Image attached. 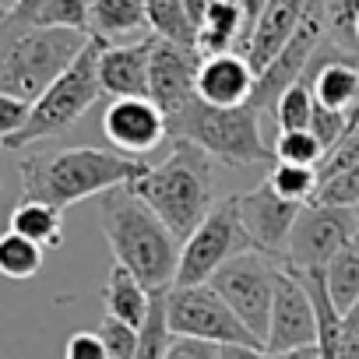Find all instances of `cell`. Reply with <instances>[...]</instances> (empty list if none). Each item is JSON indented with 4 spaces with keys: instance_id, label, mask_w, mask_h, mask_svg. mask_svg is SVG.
Instances as JSON below:
<instances>
[{
    "instance_id": "obj_7",
    "label": "cell",
    "mask_w": 359,
    "mask_h": 359,
    "mask_svg": "<svg viewBox=\"0 0 359 359\" xmlns=\"http://www.w3.org/2000/svg\"><path fill=\"white\" fill-rule=\"evenodd\" d=\"M165 320L180 338L212 341L219 348H264L212 285H172L165 296Z\"/></svg>"
},
{
    "instance_id": "obj_17",
    "label": "cell",
    "mask_w": 359,
    "mask_h": 359,
    "mask_svg": "<svg viewBox=\"0 0 359 359\" xmlns=\"http://www.w3.org/2000/svg\"><path fill=\"white\" fill-rule=\"evenodd\" d=\"M310 4H313V0H268V8L261 11V18H257V25H254L247 46L240 50L257 74H261V71L285 50V43L296 36V29L303 25Z\"/></svg>"
},
{
    "instance_id": "obj_1",
    "label": "cell",
    "mask_w": 359,
    "mask_h": 359,
    "mask_svg": "<svg viewBox=\"0 0 359 359\" xmlns=\"http://www.w3.org/2000/svg\"><path fill=\"white\" fill-rule=\"evenodd\" d=\"M151 162L130 158L109 148H57L32 151L18 162L22 172V201H43L60 212L85 198H102L113 187L134 184L148 172Z\"/></svg>"
},
{
    "instance_id": "obj_8",
    "label": "cell",
    "mask_w": 359,
    "mask_h": 359,
    "mask_svg": "<svg viewBox=\"0 0 359 359\" xmlns=\"http://www.w3.org/2000/svg\"><path fill=\"white\" fill-rule=\"evenodd\" d=\"M275 275H278V261H271V257H264L257 250H243V254L229 257L215 271V278L208 282L233 306V313L247 324V331L261 345L268 341V327H271Z\"/></svg>"
},
{
    "instance_id": "obj_19",
    "label": "cell",
    "mask_w": 359,
    "mask_h": 359,
    "mask_svg": "<svg viewBox=\"0 0 359 359\" xmlns=\"http://www.w3.org/2000/svg\"><path fill=\"white\" fill-rule=\"evenodd\" d=\"M250 25L236 0H219L198 25V53L201 57H219V53H240L247 46Z\"/></svg>"
},
{
    "instance_id": "obj_5",
    "label": "cell",
    "mask_w": 359,
    "mask_h": 359,
    "mask_svg": "<svg viewBox=\"0 0 359 359\" xmlns=\"http://www.w3.org/2000/svg\"><path fill=\"white\" fill-rule=\"evenodd\" d=\"M261 109L240 106V109H219L201 99H194L187 109L165 120L169 141L184 137L205 148L215 162L229 165H275V151L261 137Z\"/></svg>"
},
{
    "instance_id": "obj_23",
    "label": "cell",
    "mask_w": 359,
    "mask_h": 359,
    "mask_svg": "<svg viewBox=\"0 0 359 359\" xmlns=\"http://www.w3.org/2000/svg\"><path fill=\"white\" fill-rule=\"evenodd\" d=\"M148 29L155 39L198 50V29L187 15V0H148Z\"/></svg>"
},
{
    "instance_id": "obj_33",
    "label": "cell",
    "mask_w": 359,
    "mask_h": 359,
    "mask_svg": "<svg viewBox=\"0 0 359 359\" xmlns=\"http://www.w3.org/2000/svg\"><path fill=\"white\" fill-rule=\"evenodd\" d=\"M165 359H222V348L212 345V341H198V338H180V334H172V338H169V348H165Z\"/></svg>"
},
{
    "instance_id": "obj_35",
    "label": "cell",
    "mask_w": 359,
    "mask_h": 359,
    "mask_svg": "<svg viewBox=\"0 0 359 359\" xmlns=\"http://www.w3.org/2000/svg\"><path fill=\"white\" fill-rule=\"evenodd\" d=\"M338 359H359V303L345 313L341 341H338Z\"/></svg>"
},
{
    "instance_id": "obj_26",
    "label": "cell",
    "mask_w": 359,
    "mask_h": 359,
    "mask_svg": "<svg viewBox=\"0 0 359 359\" xmlns=\"http://www.w3.org/2000/svg\"><path fill=\"white\" fill-rule=\"evenodd\" d=\"M320 8H324V25H327V43L359 60V43H355L359 0H320Z\"/></svg>"
},
{
    "instance_id": "obj_40",
    "label": "cell",
    "mask_w": 359,
    "mask_h": 359,
    "mask_svg": "<svg viewBox=\"0 0 359 359\" xmlns=\"http://www.w3.org/2000/svg\"><path fill=\"white\" fill-rule=\"evenodd\" d=\"M355 43H359V22H355Z\"/></svg>"
},
{
    "instance_id": "obj_6",
    "label": "cell",
    "mask_w": 359,
    "mask_h": 359,
    "mask_svg": "<svg viewBox=\"0 0 359 359\" xmlns=\"http://www.w3.org/2000/svg\"><path fill=\"white\" fill-rule=\"evenodd\" d=\"M99 53H102V43L99 39H88V46L81 50V57L32 102L25 127L11 141H4V148H29L36 141H46V137H57V134L71 130L99 102V95H102V85H99Z\"/></svg>"
},
{
    "instance_id": "obj_25",
    "label": "cell",
    "mask_w": 359,
    "mask_h": 359,
    "mask_svg": "<svg viewBox=\"0 0 359 359\" xmlns=\"http://www.w3.org/2000/svg\"><path fill=\"white\" fill-rule=\"evenodd\" d=\"M264 180L275 187V194H278V198L296 201V205L313 201V198H317V191H320V176H317V169H313V165L275 162V165H271V172H268Z\"/></svg>"
},
{
    "instance_id": "obj_37",
    "label": "cell",
    "mask_w": 359,
    "mask_h": 359,
    "mask_svg": "<svg viewBox=\"0 0 359 359\" xmlns=\"http://www.w3.org/2000/svg\"><path fill=\"white\" fill-rule=\"evenodd\" d=\"M219 4V0H187V15H191V22H194V29L205 22V15L212 11Z\"/></svg>"
},
{
    "instance_id": "obj_20",
    "label": "cell",
    "mask_w": 359,
    "mask_h": 359,
    "mask_svg": "<svg viewBox=\"0 0 359 359\" xmlns=\"http://www.w3.org/2000/svg\"><path fill=\"white\" fill-rule=\"evenodd\" d=\"M8 229L39 243L43 250H60L64 247V212L43 201H18L8 215Z\"/></svg>"
},
{
    "instance_id": "obj_27",
    "label": "cell",
    "mask_w": 359,
    "mask_h": 359,
    "mask_svg": "<svg viewBox=\"0 0 359 359\" xmlns=\"http://www.w3.org/2000/svg\"><path fill=\"white\" fill-rule=\"evenodd\" d=\"M32 25L39 29H67L85 32L92 25V0H43L39 11L32 15Z\"/></svg>"
},
{
    "instance_id": "obj_9",
    "label": "cell",
    "mask_w": 359,
    "mask_h": 359,
    "mask_svg": "<svg viewBox=\"0 0 359 359\" xmlns=\"http://www.w3.org/2000/svg\"><path fill=\"white\" fill-rule=\"evenodd\" d=\"M254 250L243 222H240V201L236 198H222L215 201V208L208 212V219L198 226V233L180 247V268H176V285H208L215 278V271L243 254Z\"/></svg>"
},
{
    "instance_id": "obj_4",
    "label": "cell",
    "mask_w": 359,
    "mask_h": 359,
    "mask_svg": "<svg viewBox=\"0 0 359 359\" xmlns=\"http://www.w3.org/2000/svg\"><path fill=\"white\" fill-rule=\"evenodd\" d=\"M92 36L67 29H18L0 36V92L36 102L88 46Z\"/></svg>"
},
{
    "instance_id": "obj_16",
    "label": "cell",
    "mask_w": 359,
    "mask_h": 359,
    "mask_svg": "<svg viewBox=\"0 0 359 359\" xmlns=\"http://www.w3.org/2000/svg\"><path fill=\"white\" fill-rule=\"evenodd\" d=\"M155 36L123 46H102L99 53V85L109 99H148Z\"/></svg>"
},
{
    "instance_id": "obj_2",
    "label": "cell",
    "mask_w": 359,
    "mask_h": 359,
    "mask_svg": "<svg viewBox=\"0 0 359 359\" xmlns=\"http://www.w3.org/2000/svg\"><path fill=\"white\" fill-rule=\"evenodd\" d=\"M99 226L113 250V261L127 268L148 296L169 292L176 285L180 243L165 222L130 191V184L113 187L99 198Z\"/></svg>"
},
{
    "instance_id": "obj_34",
    "label": "cell",
    "mask_w": 359,
    "mask_h": 359,
    "mask_svg": "<svg viewBox=\"0 0 359 359\" xmlns=\"http://www.w3.org/2000/svg\"><path fill=\"white\" fill-rule=\"evenodd\" d=\"M64 359H109V352L95 331H74L64 345Z\"/></svg>"
},
{
    "instance_id": "obj_32",
    "label": "cell",
    "mask_w": 359,
    "mask_h": 359,
    "mask_svg": "<svg viewBox=\"0 0 359 359\" xmlns=\"http://www.w3.org/2000/svg\"><path fill=\"white\" fill-rule=\"evenodd\" d=\"M29 109H32L29 102H22V99H15L8 92H0V148H4V141H11L25 127Z\"/></svg>"
},
{
    "instance_id": "obj_42",
    "label": "cell",
    "mask_w": 359,
    "mask_h": 359,
    "mask_svg": "<svg viewBox=\"0 0 359 359\" xmlns=\"http://www.w3.org/2000/svg\"><path fill=\"white\" fill-rule=\"evenodd\" d=\"M0 151H4V148H0Z\"/></svg>"
},
{
    "instance_id": "obj_22",
    "label": "cell",
    "mask_w": 359,
    "mask_h": 359,
    "mask_svg": "<svg viewBox=\"0 0 359 359\" xmlns=\"http://www.w3.org/2000/svg\"><path fill=\"white\" fill-rule=\"evenodd\" d=\"M324 278H327L334 306L348 313L359 303V233L334 254V261L324 268Z\"/></svg>"
},
{
    "instance_id": "obj_15",
    "label": "cell",
    "mask_w": 359,
    "mask_h": 359,
    "mask_svg": "<svg viewBox=\"0 0 359 359\" xmlns=\"http://www.w3.org/2000/svg\"><path fill=\"white\" fill-rule=\"evenodd\" d=\"M257 88V71L243 53H219L205 57L198 71V99L219 109H240L250 106Z\"/></svg>"
},
{
    "instance_id": "obj_21",
    "label": "cell",
    "mask_w": 359,
    "mask_h": 359,
    "mask_svg": "<svg viewBox=\"0 0 359 359\" xmlns=\"http://www.w3.org/2000/svg\"><path fill=\"white\" fill-rule=\"evenodd\" d=\"M102 303H106V313L109 317H116V320H123V324H130V327H144V320H148V310H151V296L141 289V282L127 271V268H120V264H113V271H109V278H106V285H102Z\"/></svg>"
},
{
    "instance_id": "obj_24",
    "label": "cell",
    "mask_w": 359,
    "mask_h": 359,
    "mask_svg": "<svg viewBox=\"0 0 359 359\" xmlns=\"http://www.w3.org/2000/svg\"><path fill=\"white\" fill-rule=\"evenodd\" d=\"M43 247L18 236V233H0V275L4 278H15V282H25V278H36L43 271Z\"/></svg>"
},
{
    "instance_id": "obj_28",
    "label": "cell",
    "mask_w": 359,
    "mask_h": 359,
    "mask_svg": "<svg viewBox=\"0 0 359 359\" xmlns=\"http://www.w3.org/2000/svg\"><path fill=\"white\" fill-rule=\"evenodd\" d=\"M275 116V127L278 130H310V120H313V92L306 81L292 85L271 109Z\"/></svg>"
},
{
    "instance_id": "obj_30",
    "label": "cell",
    "mask_w": 359,
    "mask_h": 359,
    "mask_svg": "<svg viewBox=\"0 0 359 359\" xmlns=\"http://www.w3.org/2000/svg\"><path fill=\"white\" fill-rule=\"evenodd\" d=\"M95 334L102 338L109 359H134L137 355V341H141V331L137 327H130V324H123V320H116V317L106 313Z\"/></svg>"
},
{
    "instance_id": "obj_14",
    "label": "cell",
    "mask_w": 359,
    "mask_h": 359,
    "mask_svg": "<svg viewBox=\"0 0 359 359\" xmlns=\"http://www.w3.org/2000/svg\"><path fill=\"white\" fill-rule=\"evenodd\" d=\"M102 134L109 137L113 151L141 158L169 141L165 113L151 99H113L102 113Z\"/></svg>"
},
{
    "instance_id": "obj_41",
    "label": "cell",
    "mask_w": 359,
    "mask_h": 359,
    "mask_svg": "<svg viewBox=\"0 0 359 359\" xmlns=\"http://www.w3.org/2000/svg\"><path fill=\"white\" fill-rule=\"evenodd\" d=\"M355 222H359V205H355Z\"/></svg>"
},
{
    "instance_id": "obj_3",
    "label": "cell",
    "mask_w": 359,
    "mask_h": 359,
    "mask_svg": "<svg viewBox=\"0 0 359 359\" xmlns=\"http://www.w3.org/2000/svg\"><path fill=\"white\" fill-rule=\"evenodd\" d=\"M169 144V155L158 165H148V172L134 180L130 191L184 247L215 208V158L184 137H172Z\"/></svg>"
},
{
    "instance_id": "obj_31",
    "label": "cell",
    "mask_w": 359,
    "mask_h": 359,
    "mask_svg": "<svg viewBox=\"0 0 359 359\" xmlns=\"http://www.w3.org/2000/svg\"><path fill=\"white\" fill-rule=\"evenodd\" d=\"M313 201H320V205H341V208H355V205H359V162H355V165H348V169H341L338 176L324 180Z\"/></svg>"
},
{
    "instance_id": "obj_12",
    "label": "cell",
    "mask_w": 359,
    "mask_h": 359,
    "mask_svg": "<svg viewBox=\"0 0 359 359\" xmlns=\"http://www.w3.org/2000/svg\"><path fill=\"white\" fill-rule=\"evenodd\" d=\"M201 53L194 46H180L155 39L151 46V74H148V99L169 116L187 109L198 99V71H201Z\"/></svg>"
},
{
    "instance_id": "obj_13",
    "label": "cell",
    "mask_w": 359,
    "mask_h": 359,
    "mask_svg": "<svg viewBox=\"0 0 359 359\" xmlns=\"http://www.w3.org/2000/svg\"><path fill=\"white\" fill-rule=\"evenodd\" d=\"M317 341V317H313V303L303 289V282L296 278V271L289 264L278 268L275 275V303H271V327H268V341L264 352H289L299 345H313Z\"/></svg>"
},
{
    "instance_id": "obj_39",
    "label": "cell",
    "mask_w": 359,
    "mask_h": 359,
    "mask_svg": "<svg viewBox=\"0 0 359 359\" xmlns=\"http://www.w3.org/2000/svg\"><path fill=\"white\" fill-rule=\"evenodd\" d=\"M15 4H18V0H0V36H4V29H8V18H11Z\"/></svg>"
},
{
    "instance_id": "obj_11",
    "label": "cell",
    "mask_w": 359,
    "mask_h": 359,
    "mask_svg": "<svg viewBox=\"0 0 359 359\" xmlns=\"http://www.w3.org/2000/svg\"><path fill=\"white\" fill-rule=\"evenodd\" d=\"M236 201H240V222H243L250 247L271 261H285L289 236H292V226H296L303 205L278 198L268 180H261L247 194H236Z\"/></svg>"
},
{
    "instance_id": "obj_29",
    "label": "cell",
    "mask_w": 359,
    "mask_h": 359,
    "mask_svg": "<svg viewBox=\"0 0 359 359\" xmlns=\"http://www.w3.org/2000/svg\"><path fill=\"white\" fill-rule=\"evenodd\" d=\"M271 151H275V162L313 165V169H320V162H324V155H327L310 130H278Z\"/></svg>"
},
{
    "instance_id": "obj_10",
    "label": "cell",
    "mask_w": 359,
    "mask_h": 359,
    "mask_svg": "<svg viewBox=\"0 0 359 359\" xmlns=\"http://www.w3.org/2000/svg\"><path fill=\"white\" fill-rule=\"evenodd\" d=\"M355 233H359L355 208L306 201L299 219H296V226H292L285 264H292V268H327L334 261V254Z\"/></svg>"
},
{
    "instance_id": "obj_18",
    "label": "cell",
    "mask_w": 359,
    "mask_h": 359,
    "mask_svg": "<svg viewBox=\"0 0 359 359\" xmlns=\"http://www.w3.org/2000/svg\"><path fill=\"white\" fill-rule=\"evenodd\" d=\"M88 36L102 46L141 43L151 36L148 29V0H92Z\"/></svg>"
},
{
    "instance_id": "obj_38",
    "label": "cell",
    "mask_w": 359,
    "mask_h": 359,
    "mask_svg": "<svg viewBox=\"0 0 359 359\" xmlns=\"http://www.w3.org/2000/svg\"><path fill=\"white\" fill-rule=\"evenodd\" d=\"M222 359H268V352L264 348H236V345H229V348H222Z\"/></svg>"
},
{
    "instance_id": "obj_36",
    "label": "cell",
    "mask_w": 359,
    "mask_h": 359,
    "mask_svg": "<svg viewBox=\"0 0 359 359\" xmlns=\"http://www.w3.org/2000/svg\"><path fill=\"white\" fill-rule=\"evenodd\" d=\"M268 359H324V352H320V345L313 341V345H299V348H289V352H275V355H268Z\"/></svg>"
}]
</instances>
